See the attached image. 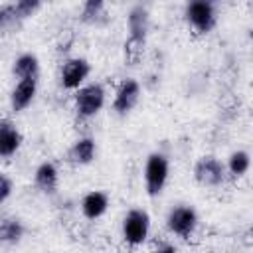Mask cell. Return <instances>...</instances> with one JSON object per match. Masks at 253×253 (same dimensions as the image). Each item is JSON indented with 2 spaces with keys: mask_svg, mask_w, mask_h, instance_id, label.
I'll return each mask as SVG.
<instances>
[{
  "mask_svg": "<svg viewBox=\"0 0 253 253\" xmlns=\"http://www.w3.org/2000/svg\"><path fill=\"white\" fill-rule=\"evenodd\" d=\"M168 178V160L164 154H150L146 160V168H144V182H146V192L150 196L160 194V190L164 188Z\"/></svg>",
  "mask_w": 253,
  "mask_h": 253,
  "instance_id": "obj_1",
  "label": "cell"
},
{
  "mask_svg": "<svg viewBox=\"0 0 253 253\" xmlns=\"http://www.w3.org/2000/svg\"><path fill=\"white\" fill-rule=\"evenodd\" d=\"M148 227H150V217L146 211L142 210H130L125 217V223H123V233H125V239L130 243V245H138L146 239L148 235Z\"/></svg>",
  "mask_w": 253,
  "mask_h": 253,
  "instance_id": "obj_2",
  "label": "cell"
},
{
  "mask_svg": "<svg viewBox=\"0 0 253 253\" xmlns=\"http://www.w3.org/2000/svg\"><path fill=\"white\" fill-rule=\"evenodd\" d=\"M105 103V91L101 85L93 83V85H87V87H81L75 95V107L79 111L81 117H91L95 115L97 111H101Z\"/></svg>",
  "mask_w": 253,
  "mask_h": 253,
  "instance_id": "obj_3",
  "label": "cell"
},
{
  "mask_svg": "<svg viewBox=\"0 0 253 253\" xmlns=\"http://www.w3.org/2000/svg\"><path fill=\"white\" fill-rule=\"evenodd\" d=\"M186 16H188L190 24L198 32H210L213 28V24H215L213 8L206 0H190L188 8H186Z\"/></svg>",
  "mask_w": 253,
  "mask_h": 253,
  "instance_id": "obj_4",
  "label": "cell"
},
{
  "mask_svg": "<svg viewBox=\"0 0 253 253\" xmlns=\"http://www.w3.org/2000/svg\"><path fill=\"white\" fill-rule=\"evenodd\" d=\"M194 178L202 186H217L223 180V164L213 156H204L194 168Z\"/></svg>",
  "mask_w": 253,
  "mask_h": 253,
  "instance_id": "obj_5",
  "label": "cell"
},
{
  "mask_svg": "<svg viewBox=\"0 0 253 253\" xmlns=\"http://www.w3.org/2000/svg\"><path fill=\"white\" fill-rule=\"evenodd\" d=\"M196 221H198V215L192 208L188 206H182V208H174L170 213H168V229L180 237H188L194 227H196Z\"/></svg>",
  "mask_w": 253,
  "mask_h": 253,
  "instance_id": "obj_6",
  "label": "cell"
},
{
  "mask_svg": "<svg viewBox=\"0 0 253 253\" xmlns=\"http://www.w3.org/2000/svg\"><path fill=\"white\" fill-rule=\"evenodd\" d=\"M87 75H89V63L85 59L79 57L69 59L61 69V85L65 89H77Z\"/></svg>",
  "mask_w": 253,
  "mask_h": 253,
  "instance_id": "obj_7",
  "label": "cell"
},
{
  "mask_svg": "<svg viewBox=\"0 0 253 253\" xmlns=\"http://www.w3.org/2000/svg\"><path fill=\"white\" fill-rule=\"evenodd\" d=\"M138 95H140V87H138V83L134 79L123 81L121 87H119V91H117V95H115V103H113L115 111L121 113V115L128 113L136 105Z\"/></svg>",
  "mask_w": 253,
  "mask_h": 253,
  "instance_id": "obj_8",
  "label": "cell"
},
{
  "mask_svg": "<svg viewBox=\"0 0 253 253\" xmlns=\"http://www.w3.org/2000/svg\"><path fill=\"white\" fill-rule=\"evenodd\" d=\"M22 142V134L10 121H0V156H12Z\"/></svg>",
  "mask_w": 253,
  "mask_h": 253,
  "instance_id": "obj_9",
  "label": "cell"
},
{
  "mask_svg": "<svg viewBox=\"0 0 253 253\" xmlns=\"http://www.w3.org/2000/svg\"><path fill=\"white\" fill-rule=\"evenodd\" d=\"M34 95H36V77L20 79V83H18L16 89L12 91V109H14V111L26 109V107L32 103Z\"/></svg>",
  "mask_w": 253,
  "mask_h": 253,
  "instance_id": "obj_10",
  "label": "cell"
},
{
  "mask_svg": "<svg viewBox=\"0 0 253 253\" xmlns=\"http://www.w3.org/2000/svg\"><path fill=\"white\" fill-rule=\"evenodd\" d=\"M107 206H109V200H107V196L103 192H89L83 198V202H81L83 215L89 217V219H95V217L103 215L105 210H107Z\"/></svg>",
  "mask_w": 253,
  "mask_h": 253,
  "instance_id": "obj_11",
  "label": "cell"
},
{
  "mask_svg": "<svg viewBox=\"0 0 253 253\" xmlns=\"http://www.w3.org/2000/svg\"><path fill=\"white\" fill-rule=\"evenodd\" d=\"M36 184L43 192H53L57 186V170L51 162H43L36 170Z\"/></svg>",
  "mask_w": 253,
  "mask_h": 253,
  "instance_id": "obj_12",
  "label": "cell"
},
{
  "mask_svg": "<svg viewBox=\"0 0 253 253\" xmlns=\"http://www.w3.org/2000/svg\"><path fill=\"white\" fill-rule=\"evenodd\" d=\"M95 156V142L91 138H79L69 150V158L75 164H89Z\"/></svg>",
  "mask_w": 253,
  "mask_h": 253,
  "instance_id": "obj_13",
  "label": "cell"
},
{
  "mask_svg": "<svg viewBox=\"0 0 253 253\" xmlns=\"http://www.w3.org/2000/svg\"><path fill=\"white\" fill-rule=\"evenodd\" d=\"M144 53V38L142 36H128V40L125 42V61L128 65H136L142 59Z\"/></svg>",
  "mask_w": 253,
  "mask_h": 253,
  "instance_id": "obj_14",
  "label": "cell"
},
{
  "mask_svg": "<svg viewBox=\"0 0 253 253\" xmlns=\"http://www.w3.org/2000/svg\"><path fill=\"white\" fill-rule=\"evenodd\" d=\"M38 57L32 53H24L14 61V75H18L20 79L26 77H36L38 75Z\"/></svg>",
  "mask_w": 253,
  "mask_h": 253,
  "instance_id": "obj_15",
  "label": "cell"
},
{
  "mask_svg": "<svg viewBox=\"0 0 253 253\" xmlns=\"http://www.w3.org/2000/svg\"><path fill=\"white\" fill-rule=\"evenodd\" d=\"M128 30L132 36H142L146 38V30H148V16L144 8H134L128 16Z\"/></svg>",
  "mask_w": 253,
  "mask_h": 253,
  "instance_id": "obj_16",
  "label": "cell"
},
{
  "mask_svg": "<svg viewBox=\"0 0 253 253\" xmlns=\"http://www.w3.org/2000/svg\"><path fill=\"white\" fill-rule=\"evenodd\" d=\"M24 229L20 225V221L16 219H6L0 223V241H8V243H14L22 237Z\"/></svg>",
  "mask_w": 253,
  "mask_h": 253,
  "instance_id": "obj_17",
  "label": "cell"
},
{
  "mask_svg": "<svg viewBox=\"0 0 253 253\" xmlns=\"http://www.w3.org/2000/svg\"><path fill=\"white\" fill-rule=\"evenodd\" d=\"M227 166H229V172H231V174H235V176H243V174L249 170V154L243 152V150L233 152V154L229 156Z\"/></svg>",
  "mask_w": 253,
  "mask_h": 253,
  "instance_id": "obj_18",
  "label": "cell"
},
{
  "mask_svg": "<svg viewBox=\"0 0 253 253\" xmlns=\"http://www.w3.org/2000/svg\"><path fill=\"white\" fill-rule=\"evenodd\" d=\"M103 2L105 0H85L83 12H81V20L83 22H93L103 10Z\"/></svg>",
  "mask_w": 253,
  "mask_h": 253,
  "instance_id": "obj_19",
  "label": "cell"
},
{
  "mask_svg": "<svg viewBox=\"0 0 253 253\" xmlns=\"http://www.w3.org/2000/svg\"><path fill=\"white\" fill-rule=\"evenodd\" d=\"M38 4H40V0H20L18 6H16V14L28 16V14H32V12L36 10Z\"/></svg>",
  "mask_w": 253,
  "mask_h": 253,
  "instance_id": "obj_20",
  "label": "cell"
},
{
  "mask_svg": "<svg viewBox=\"0 0 253 253\" xmlns=\"http://www.w3.org/2000/svg\"><path fill=\"white\" fill-rule=\"evenodd\" d=\"M10 192H12V184H10V180H8L6 176L0 174V202H4V200L10 196Z\"/></svg>",
  "mask_w": 253,
  "mask_h": 253,
  "instance_id": "obj_21",
  "label": "cell"
},
{
  "mask_svg": "<svg viewBox=\"0 0 253 253\" xmlns=\"http://www.w3.org/2000/svg\"><path fill=\"white\" fill-rule=\"evenodd\" d=\"M206 2H210V0H206Z\"/></svg>",
  "mask_w": 253,
  "mask_h": 253,
  "instance_id": "obj_22",
  "label": "cell"
}]
</instances>
